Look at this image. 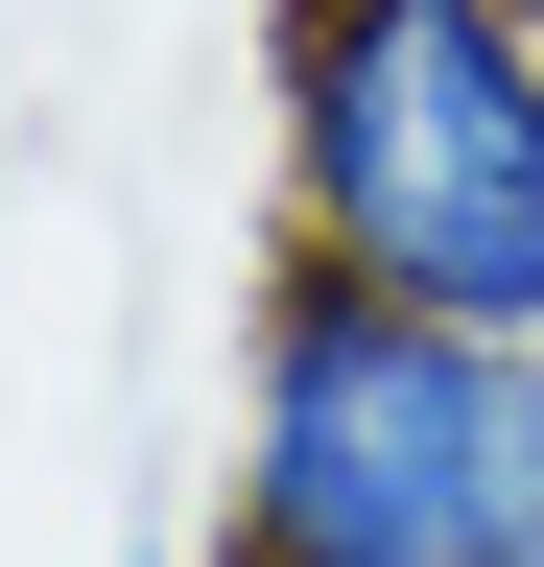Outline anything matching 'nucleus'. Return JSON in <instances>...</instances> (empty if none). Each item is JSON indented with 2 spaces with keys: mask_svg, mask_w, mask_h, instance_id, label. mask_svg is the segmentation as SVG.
<instances>
[{
  "mask_svg": "<svg viewBox=\"0 0 544 567\" xmlns=\"http://www.w3.org/2000/svg\"><path fill=\"white\" fill-rule=\"evenodd\" d=\"M214 567H544V331L260 237L214 379Z\"/></svg>",
  "mask_w": 544,
  "mask_h": 567,
  "instance_id": "nucleus-1",
  "label": "nucleus"
},
{
  "mask_svg": "<svg viewBox=\"0 0 544 567\" xmlns=\"http://www.w3.org/2000/svg\"><path fill=\"white\" fill-rule=\"evenodd\" d=\"M260 237L544 331V0H260Z\"/></svg>",
  "mask_w": 544,
  "mask_h": 567,
  "instance_id": "nucleus-2",
  "label": "nucleus"
},
{
  "mask_svg": "<svg viewBox=\"0 0 544 567\" xmlns=\"http://www.w3.org/2000/svg\"><path fill=\"white\" fill-rule=\"evenodd\" d=\"M119 567H214V544H189V520H166V496H143V520H119Z\"/></svg>",
  "mask_w": 544,
  "mask_h": 567,
  "instance_id": "nucleus-3",
  "label": "nucleus"
}]
</instances>
